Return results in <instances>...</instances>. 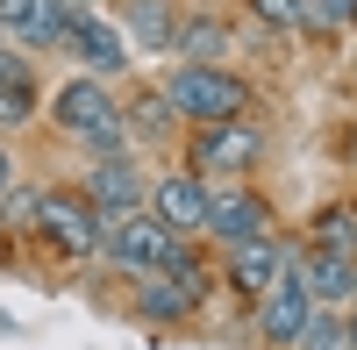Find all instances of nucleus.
I'll return each instance as SVG.
<instances>
[{
    "label": "nucleus",
    "instance_id": "f257e3e1",
    "mask_svg": "<svg viewBox=\"0 0 357 350\" xmlns=\"http://www.w3.org/2000/svg\"><path fill=\"white\" fill-rule=\"evenodd\" d=\"M50 122L65 129L72 143H86V151H100V158H122V143H129V129H122V107L107 100V86L86 72V79H65L50 93Z\"/></svg>",
    "mask_w": 357,
    "mask_h": 350
},
{
    "label": "nucleus",
    "instance_id": "f03ea898",
    "mask_svg": "<svg viewBox=\"0 0 357 350\" xmlns=\"http://www.w3.org/2000/svg\"><path fill=\"white\" fill-rule=\"evenodd\" d=\"M158 93L172 100L178 122H243L250 114V86L222 65H172Z\"/></svg>",
    "mask_w": 357,
    "mask_h": 350
},
{
    "label": "nucleus",
    "instance_id": "7ed1b4c3",
    "mask_svg": "<svg viewBox=\"0 0 357 350\" xmlns=\"http://www.w3.org/2000/svg\"><path fill=\"white\" fill-rule=\"evenodd\" d=\"M100 250L114 257L122 272H136V279H158V272H172L178 257H186V236L178 229H165L158 215H122V222H107L100 229Z\"/></svg>",
    "mask_w": 357,
    "mask_h": 350
},
{
    "label": "nucleus",
    "instance_id": "20e7f679",
    "mask_svg": "<svg viewBox=\"0 0 357 350\" xmlns=\"http://www.w3.org/2000/svg\"><path fill=\"white\" fill-rule=\"evenodd\" d=\"M264 158V136L250 122H193V172H222V179H243Z\"/></svg>",
    "mask_w": 357,
    "mask_h": 350
},
{
    "label": "nucleus",
    "instance_id": "39448f33",
    "mask_svg": "<svg viewBox=\"0 0 357 350\" xmlns=\"http://www.w3.org/2000/svg\"><path fill=\"white\" fill-rule=\"evenodd\" d=\"M36 222H43V236L57 243V250H72V257H86V250H100V208L86 193H36Z\"/></svg>",
    "mask_w": 357,
    "mask_h": 350
},
{
    "label": "nucleus",
    "instance_id": "423d86ee",
    "mask_svg": "<svg viewBox=\"0 0 357 350\" xmlns=\"http://www.w3.org/2000/svg\"><path fill=\"white\" fill-rule=\"evenodd\" d=\"M143 215H158L165 229H178V236H200L207 229V179L200 172H165V179L143 193Z\"/></svg>",
    "mask_w": 357,
    "mask_h": 350
},
{
    "label": "nucleus",
    "instance_id": "0eeeda50",
    "mask_svg": "<svg viewBox=\"0 0 357 350\" xmlns=\"http://www.w3.org/2000/svg\"><path fill=\"white\" fill-rule=\"evenodd\" d=\"M207 236L215 243H250V236H272V208L243 186H207Z\"/></svg>",
    "mask_w": 357,
    "mask_h": 350
},
{
    "label": "nucleus",
    "instance_id": "6e6552de",
    "mask_svg": "<svg viewBox=\"0 0 357 350\" xmlns=\"http://www.w3.org/2000/svg\"><path fill=\"white\" fill-rule=\"evenodd\" d=\"M65 50H72V57H79V65L93 72V79L129 72V36H122V29H114L107 15H93V8H86V15H72V36H65Z\"/></svg>",
    "mask_w": 357,
    "mask_h": 350
},
{
    "label": "nucleus",
    "instance_id": "1a4fd4ad",
    "mask_svg": "<svg viewBox=\"0 0 357 350\" xmlns=\"http://www.w3.org/2000/svg\"><path fill=\"white\" fill-rule=\"evenodd\" d=\"M307 314H314V294L301 286V272H293V265L279 272L272 294H257V329H264V343H301Z\"/></svg>",
    "mask_w": 357,
    "mask_h": 350
},
{
    "label": "nucleus",
    "instance_id": "9d476101",
    "mask_svg": "<svg viewBox=\"0 0 357 350\" xmlns=\"http://www.w3.org/2000/svg\"><path fill=\"white\" fill-rule=\"evenodd\" d=\"M143 193H151V186L136 179V165H129V158H100L93 172H86V200L100 208V222L136 215V208H143Z\"/></svg>",
    "mask_w": 357,
    "mask_h": 350
},
{
    "label": "nucleus",
    "instance_id": "9b49d317",
    "mask_svg": "<svg viewBox=\"0 0 357 350\" xmlns=\"http://www.w3.org/2000/svg\"><path fill=\"white\" fill-rule=\"evenodd\" d=\"M293 265V257L279 250V236H250V243H236L229 250V286H236V294H272V286H279V272Z\"/></svg>",
    "mask_w": 357,
    "mask_h": 350
},
{
    "label": "nucleus",
    "instance_id": "f8f14e48",
    "mask_svg": "<svg viewBox=\"0 0 357 350\" xmlns=\"http://www.w3.org/2000/svg\"><path fill=\"white\" fill-rule=\"evenodd\" d=\"M200 294H207V286L178 279V272H158V279L136 294V314H143V322H178V314H193V307H200Z\"/></svg>",
    "mask_w": 357,
    "mask_h": 350
},
{
    "label": "nucleus",
    "instance_id": "ddd939ff",
    "mask_svg": "<svg viewBox=\"0 0 357 350\" xmlns=\"http://www.w3.org/2000/svg\"><path fill=\"white\" fill-rule=\"evenodd\" d=\"M72 15H86V8H72V0H29V15L15 22V36H22L29 50H65Z\"/></svg>",
    "mask_w": 357,
    "mask_h": 350
},
{
    "label": "nucleus",
    "instance_id": "4468645a",
    "mask_svg": "<svg viewBox=\"0 0 357 350\" xmlns=\"http://www.w3.org/2000/svg\"><path fill=\"white\" fill-rule=\"evenodd\" d=\"M301 286L314 300H350L357 294V257H336V250H314V257H301Z\"/></svg>",
    "mask_w": 357,
    "mask_h": 350
},
{
    "label": "nucleus",
    "instance_id": "2eb2a0df",
    "mask_svg": "<svg viewBox=\"0 0 357 350\" xmlns=\"http://www.w3.org/2000/svg\"><path fill=\"white\" fill-rule=\"evenodd\" d=\"M222 50H229L222 15H193V22H178V36H172V57H178V65H222Z\"/></svg>",
    "mask_w": 357,
    "mask_h": 350
},
{
    "label": "nucleus",
    "instance_id": "dca6fc26",
    "mask_svg": "<svg viewBox=\"0 0 357 350\" xmlns=\"http://www.w3.org/2000/svg\"><path fill=\"white\" fill-rule=\"evenodd\" d=\"M0 122H36V79H29V57L0 50Z\"/></svg>",
    "mask_w": 357,
    "mask_h": 350
},
{
    "label": "nucleus",
    "instance_id": "f3484780",
    "mask_svg": "<svg viewBox=\"0 0 357 350\" xmlns=\"http://www.w3.org/2000/svg\"><path fill=\"white\" fill-rule=\"evenodd\" d=\"M122 22H129V36L143 50H172V36H178V15L165 0H122Z\"/></svg>",
    "mask_w": 357,
    "mask_h": 350
},
{
    "label": "nucleus",
    "instance_id": "a211bd4d",
    "mask_svg": "<svg viewBox=\"0 0 357 350\" xmlns=\"http://www.w3.org/2000/svg\"><path fill=\"white\" fill-rule=\"evenodd\" d=\"M314 250L350 257V250H357V215H350V208H321V215H314Z\"/></svg>",
    "mask_w": 357,
    "mask_h": 350
},
{
    "label": "nucleus",
    "instance_id": "6ab92c4d",
    "mask_svg": "<svg viewBox=\"0 0 357 350\" xmlns=\"http://www.w3.org/2000/svg\"><path fill=\"white\" fill-rule=\"evenodd\" d=\"M293 350H350V336H343L336 314H307V329H301V343H293Z\"/></svg>",
    "mask_w": 357,
    "mask_h": 350
},
{
    "label": "nucleus",
    "instance_id": "aec40b11",
    "mask_svg": "<svg viewBox=\"0 0 357 350\" xmlns=\"http://www.w3.org/2000/svg\"><path fill=\"white\" fill-rule=\"evenodd\" d=\"M172 122H178V114H172L165 93H143V100H136V136H165Z\"/></svg>",
    "mask_w": 357,
    "mask_h": 350
},
{
    "label": "nucleus",
    "instance_id": "412c9836",
    "mask_svg": "<svg viewBox=\"0 0 357 350\" xmlns=\"http://www.w3.org/2000/svg\"><path fill=\"white\" fill-rule=\"evenodd\" d=\"M357 22V0H307V29H343Z\"/></svg>",
    "mask_w": 357,
    "mask_h": 350
},
{
    "label": "nucleus",
    "instance_id": "4be33fe9",
    "mask_svg": "<svg viewBox=\"0 0 357 350\" xmlns=\"http://www.w3.org/2000/svg\"><path fill=\"white\" fill-rule=\"evenodd\" d=\"M257 15L279 29H307V0H257Z\"/></svg>",
    "mask_w": 357,
    "mask_h": 350
},
{
    "label": "nucleus",
    "instance_id": "5701e85b",
    "mask_svg": "<svg viewBox=\"0 0 357 350\" xmlns=\"http://www.w3.org/2000/svg\"><path fill=\"white\" fill-rule=\"evenodd\" d=\"M22 15H29V0H0V29H15Z\"/></svg>",
    "mask_w": 357,
    "mask_h": 350
},
{
    "label": "nucleus",
    "instance_id": "b1692460",
    "mask_svg": "<svg viewBox=\"0 0 357 350\" xmlns=\"http://www.w3.org/2000/svg\"><path fill=\"white\" fill-rule=\"evenodd\" d=\"M8 186H15V158L0 151V193H8Z\"/></svg>",
    "mask_w": 357,
    "mask_h": 350
},
{
    "label": "nucleus",
    "instance_id": "393cba45",
    "mask_svg": "<svg viewBox=\"0 0 357 350\" xmlns=\"http://www.w3.org/2000/svg\"><path fill=\"white\" fill-rule=\"evenodd\" d=\"M343 336H350V350H357V307H350V322H343Z\"/></svg>",
    "mask_w": 357,
    "mask_h": 350
}]
</instances>
